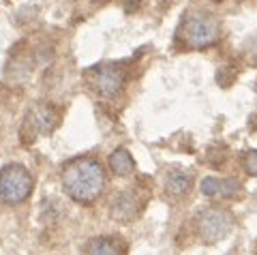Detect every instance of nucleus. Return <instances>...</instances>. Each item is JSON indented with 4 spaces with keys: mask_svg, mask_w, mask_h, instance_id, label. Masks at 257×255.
<instances>
[{
    "mask_svg": "<svg viewBox=\"0 0 257 255\" xmlns=\"http://www.w3.org/2000/svg\"><path fill=\"white\" fill-rule=\"evenodd\" d=\"M56 114L50 107H41V109H32L28 111V116L24 118L22 124V138L24 142H32L39 133H50L56 126Z\"/></svg>",
    "mask_w": 257,
    "mask_h": 255,
    "instance_id": "6",
    "label": "nucleus"
},
{
    "mask_svg": "<svg viewBox=\"0 0 257 255\" xmlns=\"http://www.w3.org/2000/svg\"><path fill=\"white\" fill-rule=\"evenodd\" d=\"M107 163H109L111 174H116V176H120V178L131 176V174L135 172V159L131 157V153H128L126 148H116L114 153L109 155Z\"/></svg>",
    "mask_w": 257,
    "mask_h": 255,
    "instance_id": "9",
    "label": "nucleus"
},
{
    "mask_svg": "<svg viewBox=\"0 0 257 255\" xmlns=\"http://www.w3.org/2000/svg\"><path fill=\"white\" fill-rule=\"evenodd\" d=\"M191 185H193V176L187 172H172L170 176L165 178V191L170 195H187L191 191Z\"/></svg>",
    "mask_w": 257,
    "mask_h": 255,
    "instance_id": "10",
    "label": "nucleus"
},
{
    "mask_svg": "<svg viewBox=\"0 0 257 255\" xmlns=\"http://www.w3.org/2000/svg\"><path fill=\"white\" fill-rule=\"evenodd\" d=\"M240 191H242V187H240V182H238L236 178L221 180L219 195H221V197H225V200H236V197H240Z\"/></svg>",
    "mask_w": 257,
    "mask_h": 255,
    "instance_id": "11",
    "label": "nucleus"
},
{
    "mask_svg": "<svg viewBox=\"0 0 257 255\" xmlns=\"http://www.w3.org/2000/svg\"><path fill=\"white\" fill-rule=\"evenodd\" d=\"M99 3H105V0H99Z\"/></svg>",
    "mask_w": 257,
    "mask_h": 255,
    "instance_id": "15",
    "label": "nucleus"
},
{
    "mask_svg": "<svg viewBox=\"0 0 257 255\" xmlns=\"http://www.w3.org/2000/svg\"><path fill=\"white\" fill-rule=\"evenodd\" d=\"M221 39L219 20L212 15H195L182 22L178 30V41H182L191 50H206L212 47Z\"/></svg>",
    "mask_w": 257,
    "mask_h": 255,
    "instance_id": "2",
    "label": "nucleus"
},
{
    "mask_svg": "<svg viewBox=\"0 0 257 255\" xmlns=\"http://www.w3.org/2000/svg\"><path fill=\"white\" fill-rule=\"evenodd\" d=\"M32 189H35V178L24 165L11 163L0 170V200L5 204L18 206L26 202Z\"/></svg>",
    "mask_w": 257,
    "mask_h": 255,
    "instance_id": "3",
    "label": "nucleus"
},
{
    "mask_svg": "<svg viewBox=\"0 0 257 255\" xmlns=\"http://www.w3.org/2000/svg\"><path fill=\"white\" fill-rule=\"evenodd\" d=\"M199 189H202V193L206 197H214L219 195V189H221V180L214 178V176H208L202 180V185H199Z\"/></svg>",
    "mask_w": 257,
    "mask_h": 255,
    "instance_id": "12",
    "label": "nucleus"
},
{
    "mask_svg": "<svg viewBox=\"0 0 257 255\" xmlns=\"http://www.w3.org/2000/svg\"><path fill=\"white\" fill-rule=\"evenodd\" d=\"M212 3H223V0H212Z\"/></svg>",
    "mask_w": 257,
    "mask_h": 255,
    "instance_id": "14",
    "label": "nucleus"
},
{
    "mask_svg": "<svg viewBox=\"0 0 257 255\" xmlns=\"http://www.w3.org/2000/svg\"><path fill=\"white\" fill-rule=\"evenodd\" d=\"M242 167L248 176H257V150H248L242 159Z\"/></svg>",
    "mask_w": 257,
    "mask_h": 255,
    "instance_id": "13",
    "label": "nucleus"
},
{
    "mask_svg": "<svg viewBox=\"0 0 257 255\" xmlns=\"http://www.w3.org/2000/svg\"><path fill=\"white\" fill-rule=\"evenodd\" d=\"M86 82L103 99H114L126 84V69L120 62H105L88 71Z\"/></svg>",
    "mask_w": 257,
    "mask_h": 255,
    "instance_id": "4",
    "label": "nucleus"
},
{
    "mask_svg": "<svg viewBox=\"0 0 257 255\" xmlns=\"http://www.w3.org/2000/svg\"><path fill=\"white\" fill-rule=\"evenodd\" d=\"M195 227H197V236L206 244H214L229 236L231 227H234V217H231V212L223 208H208L199 212Z\"/></svg>",
    "mask_w": 257,
    "mask_h": 255,
    "instance_id": "5",
    "label": "nucleus"
},
{
    "mask_svg": "<svg viewBox=\"0 0 257 255\" xmlns=\"http://www.w3.org/2000/svg\"><path fill=\"white\" fill-rule=\"evenodd\" d=\"M84 255H124V244L120 238L105 236V238H94L86 244Z\"/></svg>",
    "mask_w": 257,
    "mask_h": 255,
    "instance_id": "8",
    "label": "nucleus"
},
{
    "mask_svg": "<svg viewBox=\"0 0 257 255\" xmlns=\"http://www.w3.org/2000/svg\"><path fill=\"white\" fill-rule=\"evenodd\" d=\"M111 219L116 223H131L135 217L140 214V197L133 193V191H124L120 193L114 202H111L109 208Z\"/></svg>",
    "mask_w": 257,
    "mask_h": 255,
    "instance_id": "7",
    "label": "nucleus"
},
{
    "mask_svg": "<svg viewBox=\"0 0 257 255\" xmlns=\"http://www.w3.org/2000/svg\"><path fill=\"white\" fill-rule=\"evenodd\" d=\"M105 170L92 157H79L62 167V189L71 200L92 204L105 189Z\"/></svg>",
    "mask_w": 257,
    "mask_h": 255,
    "instance_id": "1",
    "label": "nucleus"
}]
</instances>
